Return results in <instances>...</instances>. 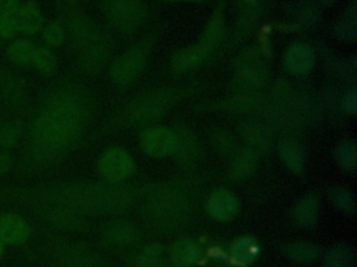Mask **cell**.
<instances>
[{
	"instance_id": "obj_35",
	"label": "cell",
	"mask_w": 357,
	"mask_h": 267,
	"mask_svg": "<svg viewBox=\"0 0 357 267\" xmlns=\"http://www.w3.org/2000/svg\"><path fill=\"white\" fill-rule=\"evenodd\" d=\"M285 254L296 262L311 263L319 259V250L311 242L294 241L286 245Z\"/></svg>"
},
{
	"instance_id": "obj_36",
	"label": "cell",
	"mask_w": 357,
	"mask_h": 267,
	"mask_svg": "<svg viewBox=\"0 0 357 267\" xmlns=\"http://www.w3.org/2000/svg\"><path fill=\"white\" fill-rule=\"evenodd\" d=\"M356 3L353 1L347 8L336 26V35L342 41L354 42L357 33Z\"/></svg>"
},
{
	"instance_id": "obj_41",
	"label": "cell",
	"mask_w": 357,
	"mask_h": 267,
	"mask_svg": "<svg viewBox=\"0 0 357 267\" xmlns=\"http://www.w3.org/2000/svg\"><path fill=\"white\" fill-rule=\"evenodd\" d=\"M17 35L14 16H0V39L11 40Z\"/></svg>"
},
{
	"instance_id": "obj_24",
	"label": "cell",
	"mask_w": 357,
	"mask_h": 267,
	"mask_svg": "<svg viewBox=\"0 0 357 267\" xmlns=\"http://www.w3.org/2000/svg\"><path fill=\"white\" fill-rule=\"evenodd\" d=\"M208 58L206 52L198 44L177 50L171 58V68L176 73H185L194 70Z\"/></svg>"
},
{
	"instance_id": "obj_10",
	"label": "cell",
	"mask_w": 357,
	"mask_h": 267,
	"mask_svg": "<svg viewBox=\"0 0 357 267\" xmlns=\"http://www.w3.org/2000/svg\"><path fill=\"white\" fill-rule=\"evenodd\" d=\"M268 67L263 62L260 54L250 50L238 62L231 87L235 92L260 93L268 81Z\"/></svg>"
},
{
	"instance_id": "obj_6",
	"label": "cell",
	"mask_w": 357,
	"mask_h": 267,
	"mask_svg": "<svg viewBox=\"0 0 357 267\" xmlns=\"http://www.w3.org/2000/svg\"><path fill=\"white\" fill-rule=\"evenodd\" d=\"M43 254L53 267H112L93 246L57 234L45 238Z\"/></svg>"
},
{
	"instance_id": "obj_12",
	"label": "cell",
	"mask_w": 357,
	"mask_h": 267,
	"mask_svg": "<svg viewBox=\"0 0 357 267\" xmlns=\"http://www.w3.org/2000/svg\"><path fill=\"white\" fill-rule=\"evenodd\" d=\"M141 229L135 222L123 218L106 221L99 232L102 246L109 250L131 248L141 240Z\"/></svg>"
},
{
	"instance_id": "obj_1",
	"label": "cell",
	"mask_w": 357,
	"mask_h": 267,
	"mask_svg": "<svg viewBox=\"0 0 357 267\" xmlns=\"http://www.w3.org/2000/svg\"><path fill=\"white\" fill-rule=\"evenodd\" d=\"M99 110L98 92L79 73L54 77L26 113L16 172L35 177L63 164L89 140Z\"/></svg>"
},
{
	"instance_id": "obj_19",
	"label": "cell",
	"mask_w": 357,
	"mask_h": 267,
	"mask_svg": "<svg viewBox=\"0 0 357 267\" xmlns=\"http://www.w3.org/2000/svg\"><path fill=\"white\" fill-rule=\"evenodd\" d=\"M315 64L313 48L304 42H296L288 47L284 56L286 70L296 76L308 74Z\"/></svg>"
},
{
	"instance_id": "obj_44",
	"label": "cell",
	"mask_w": 357,
	"mask_h": 267,
	"mask_svg": "<svg viewBox=\"0 0 357 267\" xmlns=\"http://www.w3.org/2000/svg\"><path fill=\"white\" fill-rule=\"evenodd\" d=\"M15 166V159L8 152H0V177L7 175Z\"/></svg>"
},
{
	"instance_id": "obj_15",
	"label": "cell",
	"mask_w": 357,
	"mask_h": 267,
	"mask_svg": "<svg viewBox=\"0 0 357 267\" xmlns=\"http://www.w3.org/2000/svg\"><path fill=\"white\" fill-rule=\"evenodd\" d=\"M32 235L30 223L15 212L0 214V239L6 245L20 246L26 243Z\"/></svg>"
},
{
	"instance_id": "obj_11",
	"label": "cell",
	"mask_w": 357,
	"mask_h": 267,
	"mask_svg": "<svg viewBox=\"0 0 357 267\" xmlns=\"http://www.w3.org/2000/svg\"><path fill=\"white\" fill-rule=\"evenodd\" d=\"M135 170L132 156L124 148L112 146L102 152L97 162V172L102 181L124 183Z\"/></svg>"
},
{
	"instance_id": "obj_13",
	"label": "cell",
	"mask_w": 357,
	"mask_h": 267,
	"mask_svg": "<svg viewBox=\"0 0 357 267\" xmlns=\"http://www.w3.org/2000/svg\"><path fill=\"white\" fill-rule=\"evenodd\" d=\"M29 213L41 222L61 233L85 234L91 231V223L89 217L76 213L53 208L33 209Z\"/></svg>"
},
{
	"instance_id": "obj_45",
	"label": "cell",
	"mask_w": 357,
	"mask_h": 267,
	"mask_svg": "<svg viewBox=\"0 0 357 267\" xmlns=\"http://www.w3.org/2000/svg\"><path fill=\"white\" fill-rule=\"evenodd\" d=\"M58 2H61V3L66 4H73V6H79L80 2H82L83 0H57Z\"/></svg>"
},
{
	"instance_id": "obj_4",
	"label": "cell",
	"mask_w": 357,
	"mask_h": 267,
	"mask_svg": "<svg viewBox=\"0 0 357 267\" xmlns=\"http://www.w3.org/2000/svg\"><path fill=\"white\" fill-rule=\"evenodd\" d=\"M183 93V90L166 87L137 94L110 113L91 134L89 141H98L126 129L151 127L181 99Z\"/></svg>"
},
{
	"instance_id": "obj_29",
	"label": "cell",
	"mask_w": 357,
	"mask_h": 267,
	"mask_svg": "<svg viewBox=\"0 0 357 267\" xmlns=\"http://www.w3.org/2000/svg\"><path fill=\"white\" fill-rule=\"evenodd\" d=\"M280 158L286 167L294 173H301L304 169V156L300 145L290 138L282 140L279 145Z\"/></svg>"
},
{
	"instance_id": "obj_3",
	"label": "cell",
	"mask_w": 357,
	"mask_h": 267,
	"mask_svg": "<svg viewBox=\"0 0 357 267\" xmlns=\"http://www.w3.org/2000/svg\"><path fill=\"white\" fill-rule=\"evenodd\" d=\"M56 10L66 29V43L77 73L86 77L101 74L109 66L116 50L114 33L79 6L57 1Z\"/></svg>"
},
{
	"instance_id": "obj_8",
	"label": "cell",
	"mask_w": 357,
	"mask_h": 267,
	"mask_svg": "<svg viewBox=\"0 0 357 267\" xmlns=\"http://www.w3.org/2000/svg\"><path fill=\"white\" fill-rule=\"evenodd\" d=\"M98 4L112 33L129 37L147 22L149 13L144 0H98Z\"/></svg>"
},
{
	"instance_id": "obj_37",
	"label": "cell",
	"mask_w": 357,
	"mask_h": 267,
	"mask_svg": "<svg viewBox=\"0 0 357 267\" xmlns=\"http://www.w3.org/2000/svg\"><path fill=\"white\" fill-rule=\"evenodd\" d=\"M335 159L342 170L354 173L357 163V147L355 142L351 140L342 141L336 148Z\"/></svg>"
},
{
	"instance_id": "obj_9",
	"label": "cell",
	"mask_w": 357,
	"mask_h": 267,
	"mask_svg": "<svg viewBox=\"0 0 357 267\" xmlns=\"http://www.w3.org/2000/svg\"><path fill=\"white\" fill-rule=\"evenodd\" d=\"M28 81L12 67L0 64V106L14 114L28 113L32 100Z\"/></svg>"
},
{
	"instance_id": "obj_26",
	"label": "cell",
	"mask_w": 357,
	"mask_h": 267,
	"mask_svg": "<svg viewBox=\"0 0 357 267\" xmlns=\"http://www.w3.org/2000/svg\"><path fill=\"white\" fill-rule=\"evenodd\" d=\"M38 44L31 39H17L12 42L6 50V56L16 67L32 66Z\"/></svg>"
},
{
	"instance_id": "obj_2",
	"label": "cell",
	"mask_w": 357,
	"mask_h": 267,
	"mask_svg": "<svg viewBox=\"0 0 357 267\" xmlns=\"http://www.w3.org/2000/svg\"><path fill=\"white\" fill-rule=\"evenodd\" d=\"M137 189L125 183L70 179L34 185L0 184V204L31 211L61 209L85 217H116L137 200Z\"/></svg>"
},
{
	"instance_id": "obj_33",
	"label": "cell",
	"mask_w": 357,
	"mask_h": 267,
	"mask_svg": "<svg viewBox=\"0 0 357 267\" xmlns=\"http://www.w3.org/2000/svg\"><path fill=\"white\" fill-rule=\"evenodd\" d=\"M210 141L214 152L222 158L231 159L238 150L235 137L225 129H215L211 134Z\"/></svg>"
},
{
	"instance_id": "obj_7",
	"label": "cell",
	"mask_w": 357,
	"mask_h": 267,
	"mask_svg": "<svg viewBox=\"0 0 357 267\" xmlns=\"http://www.w3.org/2000/svg\"><path fill=\"white\" fill-rule=\"evenodd\" d=\"M155 44V35H148L128 49L112 58L108 66V76L114 87L128 89L141 76Z\"/></svg>"
},
{
	"instance_id": "obj_30",
	"label": "cell",
	"mask_w": 357,
	"mask_h": 267,
	"mask_svg": "<svg viewBox=\"0 0 357 267\" xmlns=\"http://www.w3.org/2000/svg\"><path fill=\"white\" fill-rule=\"evenodd\" d=\"M58 56L53 48L38 45L35 52L32 67L45 77H54L58 70Z\"/></svg>"
},
{
	"instance_id": "obj_38",
	"label": "cell",
	"mask_w": 357,
	"mask_h": 267,
	"mask_svg": "<svg viewBox=\"0 0 357 267\" xmlns=\"http://www.w3.org/2000/svg\"><path fill=\"white\" fill-rule=\"evenodd\" d=\"M45 45L51 48L61 47L66 43V33L63 23L56 17L50 22L45 23V27L41 31Z\"/></svg>"
},
{
	"instance_id": "obj_48",
	"label": "cell",
	"mask_w": 357,
	"mask_h": 267,
	"mask_svg": "<svg viewBox=\"0 0 357 267\" xmlns=\"http://www.w3.org/2000/svg\"><path fill=\"white\" fill-rule=\"evenodd\" d=\"M321 267H342L340 265L335 264V263L325 262V264Z\"/></svg>"
},
{
	"instance_id": "obj_18",
	"label": "cell",
	"mask_w": 357,
	"mask_h": 267,
	"mask_svg": "<svg viewBox=\"0 0 357 267\" xmlns=\"http://www.w3.org/2000/svg\"><path fill=\"white\" fill-rule=\"evenodd\" d=\"M17 33L34 35L41 33L47 20L37 0H26L22 2L14 15Z\"/></svg>"
},
{
	"instance_id": "obj_40",
	"label": "cell",
	"mask_w": 357,
	"mask_h": 267,
	"mask_svg": "<svg viewBox=\"0 0 357 267\" xmlns=\"http://www.w3.org/2000/svg\"><path fill=\"white\" fill-rule=\"evenodd\" d=\"M325 262L335 263L342 267H355L354 248L349 244H340L328 250Z\"/></svg>"
},
{
	"instance_id": "obj_5",
	"label": "cell",
	"mask_w": 357,
	"mask_h": 267,
	"mask_svg": "<svg viewBox=\"0 0 357 267\" xmlns=\"http://www.w3.org/2000/svg\"><path fill=\"white\" fill-rule=\"evenodd\" d=\"M191 209V197L185 188L174 183L158 184L144 194L141 215L152 231L167 235L185 225Z\"/></svg>"
},
{
	"instance_id": "obj_16",
	"label": "cell",
	"mask_w": 357,
	"mask_h": 267,
	"mask_svg": "<svg viewBox=\"0 0 357 267\" xmlns=\"http://www.w3.org/2000/svg\"><path fill=\"white\" fill-rule=\"evenodd\" d=\"M175 147L173 154L181 166L192 167L199 158L200 144L197 135L191 127L179 125L174 129Z\"/></svg>"
},
{
	"instance_id": "obj_49",
	"label": "cell",
	"mask_w": 357,
	"mask_h": 267,
	"mask_svg": "<svg viewBox=\"0 0 357 267\" xmlns=\"http://www.w3.org/2000/svg\"><path fill=\"white\" fill-rule=\"evenodd\" d=\"M335 1H337V0H321V2L325 4H332Z\"/></svg>"
},
{
	"instance_id": "obj_46",
	"label": "cell",
	"mask_w": 357,
	"mask_h": 267,
	"mask_svg": "<svg viewBox=\"0 0 357 267\" xmlns=\"http://www.w3.org/2000/svg\"><path fill=\"white\" fill-rule=\"evenodd\" d=\"M6 244L3 243V240L0 239V259L3 257V252H5Z\"/></svg>"
},
{
	"instance_id": "obj_20",
	"label": "cell",
	"mask_w": 357,
	"mask_h": 267,
	"mask_svg": "<svg viewBox=\"0 0 357 267\" xmlns=\"http://www.w3.org/2000/svg\"><path fill=\"white\" fill-rule=\"evenodd\" d=\"M208 214L219 221H229L238 212V200L231 190L220 188L215 190L206 204Z\"/></svg>"
},
{
	"instance_id": "obj_47",
	"label": "cell",
	"mask_w": 357,
	"mask_h": 267,
	"mask_svg": "<svg viewBox=\"0 0 357 267\" xmlns=\"http://www.w3.org/2000/svg\"><path fill=\"white\" fill-rule=\"evenodd\" d=\"M171 2H202L204 0H168Z\"/></svg>"
},
{
	"instance_id": "obj_28",
	"label": "cell",
	"mask_w": 357,
	"mask_h": 267,
	"mask_svg": "<svg viewBox=\"0 0 357 267\" xmlns=\"http://www.w3.org/2000/svg\"><path fill=\"white\" fill-rule=\"evenodd\" d=\"M24 120L22 118L12 119L0 123V149L8 152L17 147L22 143L24 136Z\"/></svg>"
},
{
	"instance_id": "obj_43",
	"label": "cell",
	"mask_w": 357,
	"mask_h": 267,
	"mask_svg": "<svg viewBox=\"0 0 357 267\" xmlns=\"http://www.w3.org/2000/svg\"><path fill=\"white\" fill-rule=\"evenodd\" d=\"M22 3V0H0V16L13 17Z\"/></svg>"
},
{
	"instance_id": "obj_22",
	"label": "cell",
	"mask_w": 357,
	"mask_h": 267,
	"mask_svg": "<svg viewBox=\"0 0 357 267\" xmlns=\"http://www.w3.org/2000/svg\"><path fill=\"white\" fill-rule=\"evenodd\" d=\"M259 156L250 148H238L229 159V177L231 181H241L252 177L258 166Z\"/></svg>"
},
{
	"instance_id": "obj_39",
	"label": "cell",
	"mask_w": 357,
	"mask_h": 267,
	"mask_svg": "<svg viewBox=\"0 0 357 267\" xmlns=\"http://www.w3.org/2000/svg\"><path fill=\"white\" fill-rule=\"evenodd\" d=\"M329 197L334 206L346 213L348 215H353L355 213V202L350 190L342 186H334L330 188Z\"/></svg>"
},
{
	"instance_id": "obj_23",
	"label": "cell",
	"mask_w": 357,
	"mask_h": 267,
	"mask_svg": "<svg viewBox=\"0 0 357 267\" xmlns=\"http://www.w3.org/2000/svg\"><path fill=\"white\" fill-rule=\"evenodd\" d=\"M168 258L174 267H193L200 258L199 246L190 238H181L171 245Z\"/></svg>"
},
{
	"instance_id": "obj_21",
	"label": "cell",
	"mask_w": 357,
	"mask_h": 267,
	"mask_svg": "<svg viewBox=\"0 0 357 267\" xmlns=\"http://www.w3.org/2000/svg\"><path fill=\"white\" fill-rule=\"evenodd\" d=\"M225 33V15L223 6H219L213 13L206 29L202 33L198 45L202 48L206 56H210L221 44Z\"/></svg>"
},
{
	"instance_id": "obj_25",
	"label": "cell",
	"mask_w": 357,
	"mask_h": 267,
	"mask_svg": "<svg viewBox=\"0 0 357 267\" xmlns=\"http://www.w3.org/2000/svg\"><path fill=\"white\" fill-rule=\"evenodd\" d=\"M319 214V195L313 192L303 196L294 207V220L301 227H306V229L313 227L317 223Z\"/></svg>"
},
{
	"instance_id": "obj_42",
	"label": "cell",
	"mask_w": 357,
	"mask_h": 267,
	"mask_svg": "<svg viewBox=\"0 0 357 267\" xmlns=\"http://www.w3.org/2000/svg\"><path fill=\"white\" fill-rule=\"evenodd\" d=\"M342 110L346 114L352 115L354 116L357 112V94L356 90L349 89L347 93L344 94L342 98Z\"/></svg>"
},
{
	"instance_id": "obj_14",
	"label": "cell",
	"mask_w": 357,
	"mask_h": 267,
	"mask_svg": "<svg viewBox=\"0 0 357 267\" xmlns=\"http://www.w3.org/2000/svg\"><path fill=\"white\" fill-rule=\"evenodd\" d=\"M175 131L169 127L151 125L145 127L139 135L142 150L152 158H165L173 154L175 147Z\"/></svg>"
},
{
	"instance_id": "obj_31",
	"label": "cell",
	"mask_w": 357,
	"mask_h": 267,
	"mask_svg": "<svg viewBox=\"0 0 357 267\" xmlns=\"http://www.w3.org/2000/svg\"><path fill=\"white\" fill-rule=\"evenodd\" d=\"M135 267H169L164 246L160 243H151L144 246L135 257Z\"/></svg>"
},
{
	"instance_id": "obj_17",
	"label": "cell",
	"mask_w": 357,
	"mask_h": 267,
	"mask_svg": "<svg viewBox=\"0 0 357 267\" xmlns=\"http://www.w3.org/2000/svg\"><path fill=\"white\" fill-rule=\"evenodd\" d=\"M240 137L245 147L256 152L258 156L267 154L273 145V135L271 129L264 123L248 120L239 124Z\"/></svg>"
},
{
	"instance_id": "obj_27",
	"label": "cell",
	"mask_w": 357,
	"mask_h": 267,
	"mask_svg": "<svg viewBox=\"0 0 357 267\" xmlns=\"http://www.w3.org/2000/svg\"><path fill=\"white\" fill-rule=\"evenodd\" d=\"M259 254V245L255 238L250 236H242L231 243L229 256L231 261L237 265H248L257 258Z\"/></svg>"
},
{
	"instance_id": "obj_32",
	"label": "cell",
	"mask_w": 357,
	"mask_h": 267,
	"mask_svg": "<svg viewBox=\"0 0 357 267\" xmlns=\"http://www.w3.org/2000/svg\"><path fill=\"white\" fill-rule=\"evenodd\" d=\"M235 95L225 102V110L235 113H250L258 110L262 104L260 93L235 92Z\"/></svg>"
},
{
	"instance_id": "obj_34",
	"label": "cell",
	"mask_w": 357,
	"mask_h": 267,
	"mask_svg": "<svg viewBox=\"0 0 357 267\" xmlns=\"http://www.w3.org/2000/svg\"><path fill=\"white\" fill-rule=\"evenodd\" d=\"M261 13H262V6H261L260 2L252 4V6H243V10L240 13L237 22H236L235 38L241 39L250 33L255 25L258 23Z\"/></svg>"
}]
</instances>
